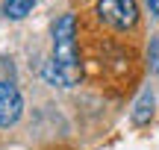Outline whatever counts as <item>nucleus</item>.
Instances as JSON below:
<instances>
[{
    "label": "nucleus",
    "instance_id": "39448f33",
    "mask_svg": "<svg viewBox=\"0 0 159 150\" xmlns=\"http://www.w3.org/2000/svg\"><path fill=\"white\" fill-rule=\"evenodd\" d=\"M150 118H153V94L150 91H144L142 97H139V103H136V112H133V124H148Z\"/></svg>",
    "mask_w": 159,
    "mask_h": 150
},
{
    "label": "nucleus",
    "instance_id": "423d86ee",
    "mask_svg": "<svg viewBox=\"0 0 159 150\" xmlns=\"http://www.w3.org/2000/svg\"><path fill=\"white\" fill-rule=\"evenodd\" d=\"M148 65H150V74H159V35L150 38V47H148Z\"/></svg>",
    "mask_w": 159,
    "mask_h": 150
},
{
    "label": "nucleus",
    "instance_id": "0eeeda50",
    "mask_svg": "<svg viewBox=\"0 0 159 150\" xmlns=\"http://www.w3.org/2000/svg\"><path fill=\"white\" fill-rule=\"evenodd\" d=\"M148 6H150V12L159 18V0H148Z\"/></svg>",
    "mask_w": 159,
    "mask_h": 150
},
{
    "label": "nucleus",
    "instance_id": "7ed1b4c3",
    "mask_svg": "<svg viewBox=\"0 0 159 150\" xmlns=\"http://www.w3.org/2000/svg\"><path fill=\"white\" fill-rule=\"evenodd\" d=\"M24 100L12 82H0V127H12V124L21 118Z\"/></svg>",
    "mask_w": 159,
    "mask_h": 150
},
{
    "label": "nucleus",
    "instance_id": "f257e3e1",
    "mask_svg": "<svg viewBox=\"0 0 159 150\" xmlns=\"http://www.w3.org/2000/svg\"><path fill=\"white\" fill-rule=\"evenodd\" d=\"M47 77L59 86H74L80 80V56H77V21L74 15H62L53 27V62Z\"/></svg>",
    "mask_w": 159,
    "mask_h": 150
},
{
    "label": "nucleus",
    "instance_id": "20e7f679",
    "mask_svg": "<svg viewBox=\"0 0 159 150\" xmlns=\"http://www.w3.org/2000/svg\"><path fill=\"white\" fill-rule=\"evenodd\" d=\"M33 6H35V0H3V15L12 18V21H21L33 12Z\"/></svg>",
    "mask_w": 159,
    "mask_h": 150
},
{
    "label": "nucleus",
    "instance_id": "f03ea898",
    "mask_svg": "<svg viewBox=\"0 0 159 150\" xmlns=\"http://www.w3.org/2000/svg\"><path fill=\"white\" fill-rule=\"evenodd\" d=\"M97 15L115 29H130L139 21V6L136 0H97Z\"/></svg>",
    "mask_w": 159,
    "mask_h": 150
}]
</instances>
